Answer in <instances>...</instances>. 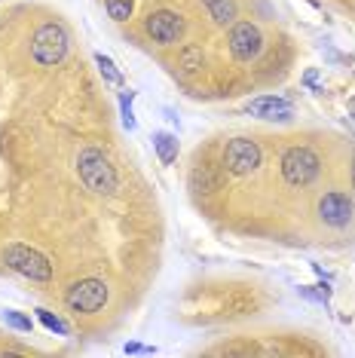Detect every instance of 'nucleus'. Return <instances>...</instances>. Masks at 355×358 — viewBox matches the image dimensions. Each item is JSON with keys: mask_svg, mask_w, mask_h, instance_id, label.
I'll list each match as a JSON object with an SVG mask.
<instances>
[{"mask_svg": "<svg viewBox=\"0 0 355 358\" xmlns=\"http://www.w3.org/2000/svg\"><path fill=\"white\" fill-rule=\"evenodd\" d=\"M181 68L184 71H199L203 68V52H199L196 46H187V50L181 52Z\"/></svg>", "mask_w": 355, "mask_h": 358, "instance_id": "17", "label": "nucleus"}, {"mask_svg": "<svg viewBox=\"0 0 355 358\" xmlns=\"http://www.w3.org/2000/svg\"><path fill=\"white\" fill-rule=\"evenodd\" d=\"M227 43H230L233 59L252 62L263 50V34H261V28L257 25H252V22H236V25L230 28V34H227Z\"/></svg>", "mask_w": 355, "mask_h": 358, "instance_id": "8", "label": "nucleus"}, {"mask_svg": "<svg viewBox=\"0 0 355 358\" xmlns=\"http://www.w3.org/2000/svg\"><path fill=\"white\" fill-rule=\"evenodd\" d=\"M108 297H110V291H108V285H104L101 279H83V282H77L74 288L64 294V300H68V306L74 309V313H99V309L108 303Z\"/></svg>", "mask_w": 355, "mask_h": 358, "instance_id": "6", "label": "nucleus"}, {"mask_svg": "<svg viewBox=\"0 0 355 358\" xmlns=\"http://www.w3.org/2000/svg\"><path fill=\"white\" fill-rule=\"evenodd\" d=\"M132 99L135 92H119V110H123V126L132 132L135 129V113H132Z\"/></svg>", "mask_w": 355, "mask_h": 358, "instance_id": "16", "label": "nucleus"}, {"mask_svg": "<svg viewBox=\"0 0 355 358\" xmlns=\"http://www.w3.org/2000/svg\"><path fill=\"white\" fill-rule=\"evenodd\" d=\"M190 187L196 193H215L221 187V172L215 166H208V162H203V166H196L190 172Z\"/></svg>", "mask_w": 355, "mask_h": 358, "instance_id": "11", "label": "nucleus"}, {"mask_svg": "<svg viewBox=\"0 0 355 358\" xmlns=\"http://www.w3.org/2000/svg\"><path fill=\"white\" fill-rule=\"evenodd\" d=\"M261 159H263V153L252 138H233V141H227V148H224V169L236 178L257 172Z\"/></svg>", "mask_w": 355, "mask_h": 358, "instance_id": "5", "label": "nucleus"}, {"mask_svg": "<svg viewBox=\"0 0 355 358\" xmlns=\"http://www.w3.org/2000/svg\"><path fill=\"white\" fill-rule=\"evenodd\" d=\"M153 148H157L159 159H163V166H172L178 159V138L168 135V132H157L153 135Z\"/></svg>", "mask_w": 355, "mask_h": 358, "instance_id": "12", "label": "nucleus"}, {"mask_svg": "<svg viewBox=\"0 0 355 358\" xmlns=\"http://www.w3.org/2000/svg\"><path fill=\"white\" fill-rule=\"evenodd\" d=\"M321 172V159L316 150L310 148H288L282 153V178L291 187H306L312 184Z\"/></svg>", "mask_w": 355, "mask_h": 358, "instance_id": "4", "label": "nucleus"}, {"mask_svg": "<svg viewBox=\"0 0 355 358\" xmlns=\"http://www.w3.org/2000/svg\"><path fill=\"white\" fill-rule=\"evenodd\" d=\"M104 6H108V15L114 22H129V15L135 10V0H104Z\"/></svg>", "mask_w": 355, "mask_h": 358, "instance_id": "14", "label": "nucleus"}, {"mask_svg": "<svg viewBox=\"0 0 355 358\" xmlns=\"http://www.w3.org/2000/svg\"><path fill=\"white\" fill-rule=\"evenodd\" d=\"M77 172L80 181H83L92 193H101V196H110L117 193V169L110 166V159L104 157L99 148H83L77 157Z\"/></svg>", "mask_w": 355, "mask_h": 358, "instance_id": "1", "label": "nucleus"}, {"mask_svg": "<svg viewBox=\"0 0 355 358\" xmlns=\"http://www.w3.org/2000/svg\"><path fill=\"white\" fill-rule=\"evenodd\" d=\"M349 108H352V113H355V99H352V104H349Z\"/></svg>", "mask_w": 355, "mask_h": 358, "instance_id": "21", "label": "nucleus"}, {"mask_svg": "<svg viewBox=\"0 0 355 358\" xmlns=\"http://www.w3.org/2000/svg\"><path fill=\"white\" fill-rule=\"evenodd\" d=\"M319 217L328 227H334V230H343V227H349V221H352V199L340 190L325 193V196L319 199Z\"/></svg>", "mask_w": 355, "mask_h": 358, "instance_id": "9", "label": "nucleus"}, {"mask_svg": "<svg viewBox=\"0 0 355 358\" xmlns=\"http://www.w3.org/2000/svg\"><path fill=\"white\" fill-rule=\"evenodd\" d=\"M3 319H6V324H13L15 331H31V328H34V322H31L28 315H22L19 309H6Z\"/></svg>", "mask_w": 355, "mask_h": 358, "instance_id": "18", "label": "nucleus"}, {"mask_svg": "<svg viewBox=\"0 0 355 358\" xmlns=\"http://www.w3.org/2000/svg\"><path fill=\"white\" fill-rule=\"evenodd\" d=\"M37 315H40V322H43L50 331H55V334H68V324H64L59 315H52L50 309H37Z\"/></svg>", "mask_w": 355, "mask_h": 358, "instance_id": "19", "label": "nucleus"}, {"mask_svg": "<svg viewBox=\"0 0 355 358\" xmlns=\"http://www.w3.org/2000/svg\"><path fill=\"white\" fill-rule=\"evenodd\" d=\"M352 181H355V159H352Z\"/></svg>", "mask_w": 355, "mask_h": 358, "instance_id": "20", "label": "nucleus"}, {"mask_svg": "<svg viewBox=\"0 0 355 358\" xmlns=\"http://www.w3.org/2000/svg\"><path fill=\"white\" fill-rule=\"evenodd\" d=\"M3 264L10 266L13 273L25 275L31 282H50L52 279V264L40 255L37 248H28V245H6L3 248Z\"/></svg>", "mask_w": 355, "mask_h": 358, "instance_id": "3", "label": "nucleus"}, {"mask_svg": "<svg viewBox=\"0 0 355 358\" xmlns=\"http://www.w3.org/2000/svg\"><path fill=\"white\" fill-rule=\"evenodd\" d=\"M68 31H64L59 22H46V25H40L34 31V40H31V52H34V59L40 64H46V68H55V64L64 62V55H68Z\"/></svg>", "mask_w": 355, "mask_h": 358, "instance_id": "2", "label": "nucleus"}, {"mask_svg": "<svg viewBox=\"0 0 355 358\" xmlns=\"http://www.w3.org/2000/svg\"><path fill=\"white\" fill-rule=\"evenodd\" d=\"M95 64H99L101 77L108 80V83H114V86H119V83H123V77H119V71L114 68V62H110V59H108V55H104V52H99V55H95Z\"/></svg>", "mask_w": 355, "mask_h": 358, "instance_id": "15", "label": "nucleus"}, {"mask_svg": "<svg viewBox=\"0 0 355 358\" xmlns=\"http://www.w3.org/2000/svg\"><path fill=\"white\" fill-rule=\"evenodd\" d=\"M245 110L254 113V117H261V120H288L291 117V101L276 99V95H263V99L248 101Z\"/></svg>", "mask_w": 355, "mask_h": 358, "instance_id": "10", "label": "nucleus"}, {"mask_svg": "<svg viewBox=\"0 0 355 358\" xmlns=\"http://www.w3.org/2000/svg\"><path fill=\"white\" fill-rule=\"evenodd\" d=\"M208 13H212V19L217 25H230V22H236V3L233 0H205Z\"/></svg>", "mask_w": 355, "mask_h": 358, "instance_id": "13", "label": "nucleus"}, {"mask_svg": "<svg viewBox=\"0 0 355 358\" xmlns=\"http://www.w3.org/2000/svg\"><path fill=\"white\" fill-rule=\"evenodd\" d=\"M144 31H147V37L153 40V43L172 46L184 37V19L172 10H157L144 19Z\"/></svg>", "mask_w": 355, "mask_h": 358, "instance_id": "7", "label": "nucleus"}]
</instances>
